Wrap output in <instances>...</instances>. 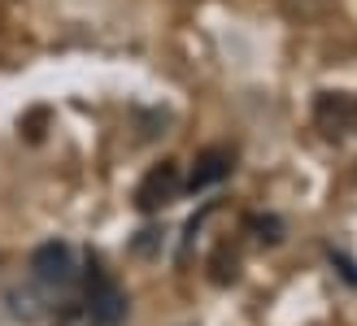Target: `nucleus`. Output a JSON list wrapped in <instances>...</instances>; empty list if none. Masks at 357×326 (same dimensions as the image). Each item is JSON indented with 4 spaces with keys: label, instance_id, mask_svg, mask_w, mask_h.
<instances>
[{
    "label": "nucleus",
    "instance_id": "f257e3e1",
    "mask_svg": "<svg viewBox=\"0 0 357 326\" xmlns=\"http://www.w3.org/2000/svg\"><path fill=\"white\" fill-rule=\"evenodd\" d=\"M79 274V261H75V248H70L66 240H48L31 252V279L52 287V292H61V287H70Z\"/></svg>",
    "mask_w": 357,
    "mask_h": 326
},
{
    "label": "nucleus",
    "instance_id": "f03ea898",
    "mask_svg": "<svg viewBox=\"0 0 357 326\" xmlns=\"http://www.w3.org/2000/svg\"><path fill=\"white\" fill-rule=\"evenodd\" d=\"M52 287H44V283H35V279H26V283H13V287H5V296H0V304H5V313L13 318V322H22V326H35V322H48L52 318Z\"/></svg>",
    "mask_w": 357,
    "mask_h": 326
},
{
    "label": "nucleus",
    "instance_id": "7ed1b4c3",
    "mask_svg": "<svg viewBox=\"0 0 357 326\" xmlns=\"http://www.w3.org/2000/svg\"><path fill=\"white\" fill-rule=\"evenodd\" d=\"M178 192H183L178 166H174V161H162V166H153L144 178H139V187H135V205L144 209V213H157V209H166Z\"/></svg>",
    "mask_w": 357,
    "mask_h": 326
},
{
    "label": "nucleus",
    "instance_id": "20e7f679",
    "mask_svg": "<svg viewBox=\"0 0 357 326\" xmlns=\"http://www.w3.org/2000/svg\"><path fill=\"white\" fill-rule=\"evenodd\" d=\"M314 118H318V126H323L331 139H340V135H357V100H353V96H340V92L318 96Z\"/></svg>",
    "mask_w": 357,
    "mask_h": 326
},
{
    "label": "nucleus",
    "instance_id": "39448f33",
    "mask_svg": "<svg viewBox=\"0 0 357 326\" xmlns=\"http://www.w3.org/2000/svg\"><path fill=\"white\" fill-rule=\"evenodd\" d=\"M87 300L96 304V313L105 318V326H118L122 313H127V300H122V292H118L109 279H96L92 287H87Z\"/></svg>",
    "mask_w": 357,
    "mask_h": 326
},
{
    "label": "nucleus",
    "instance_id": "423d86ee",
    "mask_svg": "<svg viewBox=\"0 0 357 326\" xmlns=\"http://www.w3.org/2000/svg\"><path fill=\"white\" fill-rule=\"evenodd\" d=\"M227 170H231V153L227 148H205L201 157H196V170L188 178V187L192 192L196 187H209V183H218V178H227Z\"/></svg>",
    "mask_w": 357,
    "mask_h": 326
},
{
    "label": "nucleus",
    "instance_id": "0eeeda50",
    "mask_svg": "<svg viewBox=\"0 0 357 326\" xmlns=\"http://www.w3.org/2000/svg\"><path fill=\"white\" fill-rule=\"evenodd\" d=\"M52 326H105V318L87 296H79V300H66L61 309H52Z\"/></svg>",
    "mask_w": 357,
    "mask_h": 326
}]
</instances>
